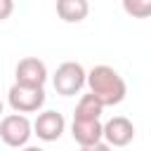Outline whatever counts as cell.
<instances>
[{"label":"cell","instance_id":"1","mask_svg":"<svg viewBox=\"0 0 151 151\" xmlns=\"http://www.w3.org/2000/svg\"><path fill=\"white\" fill-rule=\"evenodd\" d=\"M87 87L104 104V109L120 104L127 94V85H125L123 76L113 66H106V64H99L87 71Z\"/></svg>","mask_w":151,"mask_h":151},{"label":"cell","instance_id":"14","mask_svg":"<svg viewBox=\"0 0 151 151\" xmlns=\"http://www.w3.org/2000/svg\"><path fill=\"white\" fill-rule=\"evenodd\" d=\"M21 151H42V149H40V146H24Z\"/></svg>","mask_w":151,"mask_h":151},{"label":"cell","instance_id":"13","mask_svg":"<svg viewBox=\"0 0 151 151\" xmlns=\"http://www.w3.org/2000/svg\"><path fill=\"white\" fill-rule=\"evenodd\" d=\"M80 151H111V146L106 142H99V144H92V146H80Z\"/></svg>","mask_w":151,"mask_h":151},{"label":"cell","instance_id":"5","mask_svg":"<svg viewBox=\"0 0 151 151\" xmlns=\"http://www.w3.org/2000/svg\"><path fill=\"white\" fill-rule=\"evenodd\" d=\"M66 130V120L59 111H42L38 113V118L33 120V134H38V139L42 142H57Z\"/></svg>","mask_w":151,"mask_h":151},{"label":"cell","instance_id":"9","mask_svg":"<svg viewBox=\"0 0 151 151\" xmlns=\"http://www.w3.org/2000/svg\"><path fill=\"white\" fill-rule=\"evenodd\" d=\"M90 14L87 0H57V17L66 24H80Z\"/></svg>","mask_w":151,"mask_h":151},{"label":"cell","instance_id":"7","mask_svg":"<svg viewBox=\"0 0 151 151\" xmlns=\"http://www.w3.org/2000/svg\"><path fill=\"white\" fill-rule=\"evenodd\" d=\"M104 139L109 146H127L134 139V125L125 116H113L104 123Z\"/></svg>","mask_w":151,"mask_h":151},{"label":"cell","instance_id":"11","mask_svg":"<svg viewBox=\"0 0 151 151\" xmlns=\"http://www.w3.org/2000/svg\"><path fill=\"white\" fill-rule=\"evenodd\" d=\"M123 9L132 19H149L151 17V0H123Z\"/></svg>","mask_w":151,"mask_h":151},{"label":"cell","instance_id":"8","mask_svg":"<svg viewBox=\"0 0 151 151\" xmlns=\"http://www.w3.org/2000/svg\"><path fill=\"white\" fill-rule=\"evenodd\" d=\"M71 137L80 146H92L104 139V125L99 120H76L71 123Z\"/></svg>","mask_w":151,"mask_h":151},{"label":"cell","instance_id":"12","mask_svg":"<svg viewBox=\"0 0 151 151\" xmlns=\"http://www.w3.org/2000/svg\"><path fill=\"white\" fill-rule=\"evenodd\" d=\"M14 12V0H0V21L9 19Z\"/></svg>","mask_w":151,"mask_h":151},{"label":"cell","instance_id":"10","mask_svg":"<svg viewBox=\"0 0 151 151\" xmlns=\"http://www.w3.org/2000/svg\"><path fill=\"white\" fill-rule=\"evenodd\" d=\"M101 111H104V104H101L92 92H87V94H83V97L78 99L76 111H73V118H76V120H99Z\"/></svg>","mask_w":151,"mask_h":151},{"label":"cell","instance_id":"6","mask_svg":"<svg viewBox=\"0 0 151 151\" xmlns=\"http://www.w3.org/2000/svg\"><path fill=\"white\" fill-rule=\"evenodd\" d=\"M14 76H17L14 83L33 85V87H45L47 66H45V61H40L38 57H24V59L17 64V68H14Z\"/></svg>","mask_w":151,"mask_h":151},{"label":"cell","instance_id":"2","mask_svg":"<svg viewBox=\"0 0 151 151\" xmlns=\"http://www.w3.org/2000/svg\"><path fill=\"white\" fill-rule=\"evenodd\" d=\"M52 85H54L57 94L73 97L87 85V71L78 61H64L57 66V71L52 76Z\"/></svg>","mask_w":151,"mask_h":151},{"label":"cell","instance_id":"4","mask_svg":"<svg viewBox=\"0 0 151 151\" xmlns=\"http://www.w3.org/2000/svg\"><path fill=\"white\" fill-rule=\"evenodd\" d=\"M7 101L14 113H35L45 104V87H33V85H21L14 83L7 92Z\"/></svg>","mask_w":151,"mask_h":151},{"label":"cell","instance_id":"3","mask_svg":"<svg viewBox=\"0 0 151 151\" xmlns=\"http://www.w3.org/2000/svg\"><path fill=\"white\" fill-rule=\"evenodd\" d=\"M33 134V123L24 113H7L0 120V139L12 149H24Z\"/></svg>","mask_w":151,"mask_h":151},{"label":"cell","instance_id":"15","mask_svg":"<svg viewBox=\"0 0 151 151\" xmlns=\"http://www.w3.org/2000/svg\"><path fill=\"white\" fill-rule=\"evenodd\" d=\"M2 111H5V104H2V99H0V120H2Z\"/></svg>","mask_w":151,"mask_h":151}]
</instances>
